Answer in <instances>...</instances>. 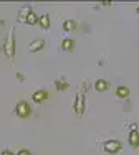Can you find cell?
<instances>
[{"mask_svg": "<svg viewBox=\"0 0 139 155\" xmlns=\"http://www.w3.org/2000/svg\"><path fill=\"white\" fill-rule=\"evenodd\" d=\"M108 87H109V83H108L106 79H98V81H94V89H96L98 93H104Z\"/></svg>", "mask_w": 139, "mask_h": 155, "instance_id": "52a82bcc", "label": "cell"}, {"mask_svg": "<svg viewBox=\"0 0 139 155\" xmlns=\"http://www.w3.org/2000/svg\"><path fill=\"white\" fill-rule=\"evenodd\" d=\"M104 152H108V153H118V152H121V142H119L118 139H109V140H106L104 142Z\"/></svg>", "mask_w": 139, "mask_h": 155, "instance_id": "3957f363", "label": "cell"}, {"mask_svg": "<svg viewBox=\"0 0 139 155\" xmlns=\"http://www.w3.org/2000/svg\"><path fill=\"white\" fill-rule=\"evenodd\" d=\"M136 12H137V13H139V5H137V7H136Z\"/></svg>", "mask_w": 139, "mask_h": 155, "instance_id": "d6986e66", "label": "cell"}, {"mask_svg": "<svg viewBox=\"0 0 139 155\" xmlns=\"http://www.w3.org/2000/svg\"><path fill=\"white\" fill-rule=\"evenodd\" d=\"M73 48H75V41L71 38H65L61 41V50L63 51H73Z\"/></svg>", "mask_w": 139, "mask_h": 155, "instance_id": "8fae6325", "label": "cell"}, {"mask_svg": "<svg viewBox=\"0 0 139 155\" xmlns=\"http://www.w3.org/2000/svg\"><path fill=\"white\" fill-rule=\"evenodd\" d=\"M68 86H70V84H68L65 79H61V81H55V87H56L58 91H65V89H68Z\"/></svg>", "mask_w": 139, "mask_h": 155, "instance_id": "5bb4252c", "label": "cell"}, {"mask_svg": "<svg viewBox=\"0 0 139 155\" xmlns=\"http://www.w3.org/2000/svg\"><path fill=\"white\" fill-rule=\"evenodd\" d=\"M17 155H32V153H30V150H28V149H20L17 152Z\"/></svg>", "mask_w": 139, "mask_h": 155, "instance_id": "2e32d148", "label": "cell"}, {"mask_svg": "<svg viewBox=\"0 0 139 155\" xmlns=\"http://www.w3.org/2000/svg\"><path fill=\"white\" fill-rule=\"evenodd\" d=\"M61 27H63V30H65V31H73V30L76 28V23H75L73 20H65Z\"/></svg>", "mask_w": 139, "mask_h": 155, "instance_id": "4fadbf2b", "label": "cell"}, {"mask_svg": "<svg viewBox=\"0 0 139 155\" xmlns=\"http://www.w3.org/2000/svg\"><path fill=\"white\" fill-rule=\"evenodd\" d=\"M127 140H129V145L133 147V149H137V147H139V130L136 127H133L129 130V134H127Z\"/></svg>", "mask_w": 139, "mask_h": 155, "instance_id": "5b68a950", "label": "cell"}, {"mask_svg": "<svg viewBox=\"0 0 139 155\" xmlns=\"http://www.w3.org/2000/svg\"><path fill=\"white\" fill-rule=\"evenodd\" d=\"M15 112H17V116L18 117H28L30 116V112H32V109H30V106H28V102H25V101H20L18 104L15 106Z\"/></svg>", "mask_w": 139, "mask_h": 155, "instance_id": "277c9868", "label": "cell"}, {"mask_svg": "<svg viewBox=\"0 0 139 155\" xmlns=\"http://www.w3.org/2000/svg\"><path fill=\"white\" fill-rule=\"evenodd\" d=\"M5 54L7 58H10V60H13L15 58V31H10L8 35V40H7L5 43Z\"/></svg>", "mask_w": 139, "mask_h": 155, "instance_id": "7a4b0ae2", "label": "cell"}, {"mask_svg": "<svg viewBox=\"0 0 139 155\" xmlns=\"http://www.w3.org/2000/svg\"><path fill=\"white\" fill-rule=\"evenodd\" d=\"M38 25H40L42 28H45V30H46V28L50 27V17H48V15H42V17H38Z\"/></svg>", "mask_w": 139, "mask_h": 155, "instance_id": "7c38bea8", "label": "cell"}, {"mask_svg": "<svg viewBox=\"0 0 139 155\" xmlns=\"http://www.w3.org/2000/svg\"><path fill=\"white\" fill-rule=\"evenodd\" d=\"M45 40H33V41L30 43V51L33 53V51H40V50H43L45 48Z\"/></svg>", "mask_w": 139, "mask_h": 155, "instance_id": "9c48e42d", "label": "cell"}, {"mask_svg": "<svg viewBox=\"0 0 139 155\" xmlns=\"http://www.w3.org/2000/svg\"><path fill=\"white\" fill-rule=\"evenodd\" d=\"M32 12H33V10H32V7H28V5L22 7L20 12H18V21H27V17L30 15Z\"/></svg>", "mask_w": 139, "mask_h": 155, "instance_id": "8992f818", "label": "cell"}, {"mask_svg": "<svg viewBox=\"0 0 139 155\" xmlns=\"http://www.w3.org/2000/svg\"><path fill=\"white\" fill-rule=\"evenodd\" d=\"M17 79H20V81H23V79H25V78H23V76H22V74H20V73H18V74H17Z\"/></svg>", "mask_w": 139, "mask_h": 155, "instance_id": "ac0fdd59", "label": "cell"}, {"mask_svg": "<svg viewBox=\"0 0 139 155\" xmlns=\"http://www.w3.org/2000/svg\"><path fill=\"white\" fill-rule=\"evenodd\" d=\"M116 96H118L119 99H126L127 96H129V87H126V86H118V87H116Z\"/></svg>", "mask_w": 139, "mask_h": 155, "instance_id": "30bf717a", "label": "cell"}, {"mask_svg": "<svg viewBox=\"0 0 139 155\" xmlns=\"http://www.w3.org/2000/svg\"><path fill=\"white\" fill-rule=\"evenodd\" d=\"M32 99H33V102H43L45 99H48V93L46 91H36V93H33V96H32Z\"/></svg>", "mask_w": 139, "mask_h": 155, "instance_id": "ba28073f", "label": "cell"}, {"mask_svg": "<svg viewBox=\"0 0 139 155\" xmlns=\"http://www.w3.org/2000/svg\"><path fill=\"white\" fill-rule=\"evenodd\" d=\"M25 23H27V25H36V23H38V17L32 12L30 15L27 17V21H25Z\"/></svg>", "mask_w": 139, "mask_h": 155, "instance_id": "9a60e30c", "label": "cell"}, {"mask_svg": "<svg viewBox=\"0 0 139 155\" xmlns=\"http://www.w3.org/2000/svg\"><path fill=\"white\" fill-rule=\"evenodd\" d=\"M2 155H13V153L10 152V150H3V152H2Z\"/></svg>", "mask_w": 139, "mask_h": 155, "instance_id": "e0dca14e", "label": "cell"}, {"mask_svg": "<svg viewBox=\"0 0 139 155\" xmlns=\"http://www.w3.org/2000/svg\"><path fill=\"white\" fill-rule=\"evenodd\" d=\"M73 109H75V112H76V116H78V117L83 116V112H85V109H86V97H85V94H83V93L76 94Z\"/></svg>", "mask_w": 139, "mask_h": 155, "instance_id": "6da1fadb", "label": "cell"}]
</instances>
